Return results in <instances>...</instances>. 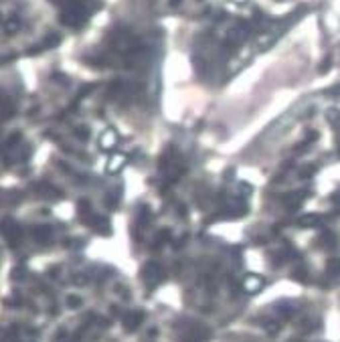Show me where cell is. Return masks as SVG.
Instances as JSON below:
<instances>
[{
	"instance_id": "6da1fadb",
	"label": "cell",
	"mask_w": 340,
	"mask_h": 342,
	"mask_svg": "<svg viewBox=\"0 0 340 342\" xmlns=\"http://www.w3.org/2000/svg\"><path fill=\"white\" fill-rule=\"evenodd\" d=\"M162 170L170 182H174L184 172V162L174 154L172 148H168V152H164V156H162Z\"/></svg>"
},
{
	"instance_id": "7a4b0ae2",
	"label": "cell",
	"mask_w": 340,
	"mask_h": 342,
	"mask_svg": "<svg viewBox=\"0 0 340 342\" xmlns=\"http://www.w3.org/2000/svg\"><path fill=\"white\" fill-rule=\"evenodd\" d=\"M142 277H144L146 288L154 290V288H156L158 284H162V280H164V269H162V265L156 263V261H148V263L144 265V269H142Z\"/></svg>"
},
{
	"instance_id": "3957f363",
	"label": "cell",
	"mask_w": 340,
	"mask_h": 342,
	"mask_svg": "<svg viewBox=\"0 0 340 342\" xmlns=\"http://www.w3.org/2000/svg\"><path fill=\"white\" fill-rule=\"evenodd\" d=\"M2 235H4V239L8 241L10 247H16L18 241L23 239V227L12 219H4L2 221Z\"/></svg>"
},
{
	"instance_id": "277c9868",
	"label": "cell",
	"mask_w": 340,
	"mask_h": 342,
	"mask_svg": "<svg viewBox=\"0 0 340 342\" xmlns=\"http://www.w3.org/2000/svg\"><path fill=\"white\" fill-rule=\"evenodd\" d=\"M243 292L245 294H259L263 290V280L259 275H255V273H249L243 277V284H241Z\"/></svg>"
},
{
	"instance_id": "5b68a950",
	"label": "cell",
	"mask_w": 340,
	"mask_h": 342,
	"mask_svg": "<svg viewBox=\"0 0 340 342\" xmlns=\"http://www.w3.org/2000/svg\"><path fill=\"white\" fill-rule=\"evenodd\" d=\"M142 320H144V314H142L140 310H130V312H128V314L124 316L122 324H124V328H126L128 332H134V330L140 328Z\"/></svg>"
},
{
	"instance_id": "8992f818",
	"label": "cell",
	"mask_w": 340,
	"mask_h": 342,
	"mask_svg": "<svg viewBox=\"0 0 340 342\" xmlns=\"http://www.w3.org/2000/svg\"><path fill=\"white\" fill-rule=\"evenodd\" d=\"M306 195L308 192L306 190H298V192H288V195L282 199V203L290 209V211H296L298 207H300L304 201H306Z\"/></svg>"
},
{
	"instance_id": "52a82bcc",
	"label": "cell",
	"mask_w": 340,
	"mask_h": 342,
	"mask_svg": "<svg viewBox=\"0 0 340 342\" xmlns=\"http://www.w3.org/2000/svg\"><path fill=\"white\" fill-rule=\"evenodd\" d=\"M126 162H128V158L124 154H114L108 160V166H105V170H108V174H116V172H120V170L126 166Z\"/></svg>"
},
{
	"instance_id": "ba28073f",
	"label": "cell",
	"mask_w": 340,
	"mask_h": 342,
	"mask_svg": "<svg viewBox=\"0 0 340 342\" xmlns=\"http://www.w3.org/2000/svg\"><path fill=\"white\" fill-rule=\"evenodd\" d=\"M118 144V136L114 130H105L101 136H99V146L103 150H112V148Z\"/></svg>"
},
{
	"instance_id": "9c48e42d",
	"label": "cell",
	"mask_w": 340,
	"mask_h": 342,
	"mask_svg": "<svg viewBox=\"0 0 340 342\" xmlns=\"http://www.w3.org/2000/svg\"><path fill=\"white\" fill-rule=\"evenodd\" d=\"M33 237L37 239V241H49L51 237H53V227H49V225H39V227H35L33 229Z\"/></svg>"
},
{
	"instance_id": "30bf717a",
	"label": "cell",
	"mask_w": 340,
	"mask_h": 342,
	"mask_svg": "<svg viewBox=\"0 0 340 342\" xmlns=\"http://www.w3.org/2000/svg\"><path fill=\"white\" fill-rule=\"evenodd\" d=\"M322 223V217L318 215V213H310V215H302L300 219H298V225L300 227H316Z\"/></svg>"
},
{
	"instance_id": "8fae6325",
	"label": "cell",
	"mask_w": 340,
	"mask_h": 342,
	"mask_svg": "<svg viewBox=\"0 0 340 342\" xmlns=\"http://www.w3.org/2000/svg\"><path fill=\"white\" fill-rule=\"evenodd\" d=\"M57 43H59V35H49L45 41H42V45L31 49V53H41V51H45V49H49V47H55Z\"/></svg>"
},
{
	"instance_id": "7c38bea8",
	"label": "cell",
	"mask_w": 340,
	"mask_h": 342,
	"mask_svg": "<svg viewBox=\"0 0 340 342\" xmlns=\"http://www.w3.org/2000/svg\"><path fill=\"white\" fill-rule=\"evenodd\" d=\"M18 29H20V20H18V18H14V16L6 18V23H4V33H6V35L16 33Z\"/></svg>"
},
{
	"instance_id": "4fadbf2b",
	"label": "cell",
	"mask_w": 340,
	"mask_h": 342,
	"mask_svg": "<svg viewBox=\"0 0 340 342\" xmlns=\"http://www.w3.org/2000/svg\"><path fill=\"white\" fill-rule=\"evenodd\" d=\"M326 275H330V277L340 275V259H330L326 263Z\"/></svg>"
},
{
	"instance_id": "5bb4252c",
	"label": "cell",
	"mask_w": 340,
	"mask_h": 342,
	"mask_svg": "<svg viewBox=\"0 0 340 342\" xmlns=\"http://www.w3.org/2000/svg\"><path fill=\"white\" fill-rule=\"evenodd\" d=\"M105 205H108L110 209H116L118 205H120V192H116V190H112L108 197H105Z\"/></svg>"
},
{
	"instance_id": "9a60e30c",
	"label": "cell",
	"mask_w": 340,
	"mask_h": 342,
	"mask_svg": "<svg viewBox=\"0 0 340 342\" xmlns=\"http://www.w3.org/2000/svg\"><path fill=\"white\" fill-rule=\"evenodd\" d=\"M326 118H328V122H330L334 128H338V126H340V114H338L336 110H330V112L326 114Z\"/></svg>"
},
{
	"instance_id": "2e32d148",
	"label": "cell",
	"mask_w": 340,
	"mask_h": 342,
	"mask_svg": "<svg viewBox=\"0 0 340 342\" xmlns=\"http://www.w3.org/2000/svg\"><path fill=\"white\" fill-rule=\"evenodd\" d=\"M10 116H12V103H10L8 99H4V101H2V118L8 120Z\"/></svg>"
},
{
	"instance_id": "e0dca14e",
	"label": "cell",
	"mask_w": 340,
	"mask_h": 342,
	"mask_svg": "<svg viewBox=\"0 0 340 342\" xmlns=\"http://www.w3.org/2000/svg\"><path fill=\"white\" fill-rule=\"evenodd\" d=\"M77 136H79V138H87V136H89L87 128H79V130H77Z\"/></svg>"
},
{
	"instance_id": "ac0fdd59",
	"label": "cell",
	"mask_w": 340,
	"mask_h": 342,
	"mask_svg": "<svg viewBox=\"0 0 340 342\" xmlns=\"http://www.w3.org/2000/svg\"><path fill=\"white\" fill-rule=\"evenodd\" d=\"M330 65H332V63H330V59H326V61H324V65H322V67H320V71H322V73H324V71H326V69H330Z\"/></svg>"
},
{
	"instance_id": "d6986e66",
	"label": "cell",
	"mask_w": 340,
	"mask_h": 342,
	"mask_svg": "<svg viewBox=\"0 0 340 342\" xmlns=\"http://www.w3.org/2000/svg\"><path fill=\"white\" fill-rule=\"evenodd\" d=\"M330 93H332V95H340V85H336V87H332V89H330Z\"/></svg>"
},
{
	"instance_id": "ffe728a7",
	"label": "cell",
	"mask_w": 340,
	"mask_h": 342,
	"mask_svg": "<svg viewBox=\"0 0 340 342\" xmlns=\"http://www.w3.org/2000/svg\"><path fill=\"white\" fill-rule=\"evenodd\" d=\"M69 306H77L79 304V300H77V298H69V302H67Z\"/></svg>"
},
{
	"instance_id": "44dd1931",
	"label": "cell",
	"mask_w": 340,
	"mask_h": 342,
	"mask_svg": "<svg viewBox=\"0 0 340 342\" xmlns=\"http://www.w3.org/2000/svg\"><path fill=\"white\" fill-rule=\"evenodd\" d=\"M178 2H180V0H170V4H172V6H176Z\"/></svg>"
}]
</instances>
